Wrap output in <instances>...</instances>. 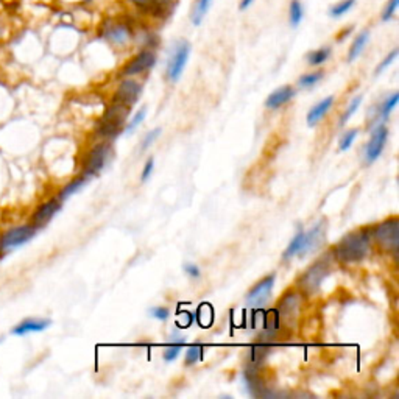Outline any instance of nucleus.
I'll list each match as a JSON object with an SVG mask.
<instances>
[{"label": "nucleus", "mask_w": 399, "mask_h": 399, "mask_svg": "<svg viewBox=\"0 0 399 399\" xmlns=\"http://www.w3.org/2000/svg\"><path fill=\"white\" fill-rule=\"evenodd\" d=\"M371 250V236L367 231H359L345 236L336 246V257L343 263L360 262Z\"/></svg>", "instance_id": "f257e3e1"}, {"label": "nucleus", "mask_w": 399, "mask_h": 399, "mask_svg": "<svg viewBox=\"0 0 399 399\" xmlns=\"http://www.w3.org/2000/svg\"><path fill=\"white\" fill-rule=\"evenodd\" d=\"M38 228H34L32 223L30 225H21L10 228L8 231H5L0 237V255H7L10 251L21 248L25 244L36 236Z\"/></svg>", "instance_id": "f03ea898"}, {"label": "nucleus", "mask_w": 399, "mask_h": 399, "mask_svg": "<svg viewBox=\"0 0 399 399\" xmlns=\"http://www.w3.org/2000/svg\"><path fill=\"white\" fill-rule=\"evenodd\" d=\"M128 109L130 108L123 107V105L113 103V107L107 111L102 123H100V133L108 138L117 136L122 130L123 123H125V119L128 117Z\"/></svg>", "instance_id": "7ed1b4c3"}, {"label": "nucleus", "mask_w": 399, "mask_h": 399, "mask_svg": "<svg viewBox=\"0 0 399 399\" xmlns=\"http://www.w3.org/2000/svg\"><path fill=\"white\" fill-rule=\"evenodd\" d=\"M373 237L385 250L396 251L399 245V222L396 217L379 223L373 230Z\"/></svg>", "instance_id": "20e7f679"}, {"label": "nucleus", "mask_w": 399, "mask_h": 399, "mask_svg": "<svg viewBox=\"0 0 399 399\" xmlns=\"http://www.w3.org/2000/svg\"><path fill=\"white\" fill-rule=\"evenodd\" d=\"M330 273V266L326 261L315 262L312 267H309L306 272L303 273L301 279H299V287L309 295H314L320 290L323 279L326 278V274Z\"/></svg>", "instance_id": "39448f33"}, {"label": "nucleus", "mask_w": 399, "mask_h": 399, "mask_svg": "<svg viewBox=\"0 0 399 399\" xmlns=\"http://www.w3.org/2000/svg\"><path fill=\"white\" fill-rule=\"evenodd\" d=\"M191 55V44L187 41H180L175 45L173 54L170 55V60L167 64V77L170 81H178L183 75L186 64L189 61Z\"/></svg>", "instance_id": "423d86ee"}, {"label": "nucleus", "mask_w": 399, "mask_h": 399, "mask_svg": "<svg viewBox=\"0 0 399 399\" xmlns=\"http://www.w3.org/2000/svg\"><path fill=\"white\" fill-rule=\"evenodd\" d=\"M109 158V145L107 144H98L94 147L89 151V155L86 158L85 169H83V177L92 178L96 177L98 172H102L103 167L107 166V161Z\"/></svg>", "instance_id": "0eeeda50"}, {"label": "nucleus", "mask_w": 399, "mask_h": 399, "mask_svg": "<svg viewBox=\"0 0 399 399\" xmlns=\"http://www.w3.org/2000/svg\"><path fill=\"white\" fill-rule=\"evenodd\" d=\"M156 64V54L151 49H145L139 52L136 56H133L127 66L122 69V77H134L150 70Z\"/></svg>", "instance_id": "6e6552de"}, {"label": "nucleus", "mask_w": 399, "mask_h": 399, "mask_svg": "<svg viewBox=\"0 0 399 399\" xmlns=\"http://www.w3.org/2000/svg\"><path fill=\"white\" fill-rule=\"evenodd\" d=\"M140 94H142V86H140L136 80L127 78L117 87V92L114 96V103L123 105V107H133L138 102Z\"/></svg>", "instance_id": "1a4fd4ad"}, {"label": "nucleus", "mask_w": 399, "mask_h": 399, "mask_svg": "<svg viewBox=\"0 0 399 399\" xmlns=\"http://www.w3.org/2000/svg\"><path fill=\"white\" fill-rule=\"evenodd\" d=\"M103 36L107 38L111 44L114 45H125L133 38V30L127 22H108L103 28Z\"/></svg>", "instance_id": "9d476101"}, {"label": "nucleus", "mask_w": 399, "mask_h": 399, "mask_svg": "<svg viewBox=\"0 0 399 399\" xmlns=\"http://www.w3.org/2000/svg\"><path fill=\"white\" fill-rule=\"evenodd\" d=\"M387 139H389V130H387L385 125H382V123H380V125H378L376 128H374V131L371 134V139H369V142L367 144L365 160H367L368 164L374 162L380 155H382Z\"/></svg>", "instance_id": "9b49d317"}, {"label": "nucleus", "mask_w": 399, "mask_h": 399, "mask_svg": "<svg viewBox=\"0 0 399 399\" xmlns=\"http://www.w3.org/2000/svg\"><path fill=\"white\" fill-rule=\"evenodd\" d=\"M61 204L63 202L58 197L49 200V202H45L44 204H41V206L34 211V214L32 217V225L34 228H38V230L39 228L45 226L47 223H49L58 213H60Z\"/></svg>", "instance_id": "f8f14e48"}, {"label": "nucleus", "mask_w": 399, "mask_h": 399, "mask_svg": "<svg viewBox=\"0 0 399 399\" xmlns=\"http://www.w3.org/2000/svg\"><path fill=\"white\" fill-rule=\"evenodd\" d=\"M274 281H277V277H274V274H270V277L263 278L261 283H257L253 289L248 292V295H246V301H248V304H251V306H259V304L266 301L273 290Z\"/></svg>", "instance_id": "ddd939ff"}, {"label": "nucleus", "mask_w": 399, "mask_h": 399, "mask_svg": "<svg viewBox=\"0 0 399 399\" xmlns=\"http://www.w3.org/2000/svg\"><path fill=\"white\" fill-rule=\"evenodd\" d=\"M50 325H52V321L45 319H27L21 323H17L13 330H11V334L16 337H23V336H28V334L43 332Z\"/></svg>", "instance_id": "4468645a"}, {"label": "nucleus", "mask_w": 399, "mask_h": 399, "mask_svg": "<svg viewBox=\"0 0 399 399\" xmlns=\"http://www.w3.org/2000/svg\"><path fill=\"white\" fill-rule=\"evenodd\" d=\"M325 228L323 226V222L321 223H316V225L310 230L309 233H304V244H303V248L299 251V256H304L309 251H314L315 248H319L321 245L323 240H325Z\"/></svg>", "instance_id": "2eb2a0df"}, {"label": "nucleus", "mask_w": 399, "mask_h": 399, "mask_svg": "<svg viewBox=\"0 0 399 399\" xmlns=\"http://www.w3.org/2000/svg\"><path fill=\"white\" fill-rule=\"evenodd\" d=\"M293 97H295V89H293L292 86H283L270 94L268 98L266 100V105L270 109H278L283 107V105L289 103Z\"/></svg>", "instance_id": "dca6fc26"}, {"label": "nucleus", "mask_w": 399, "mask_h": 399, "mask_svg": "<svg viewBox=\"0 0 399 399\" xmlns=\"http://www.w3.org/2000/svg\"><path fill=\"white\" fill-rule=\"evenodd\" d=\"M175 10V0H150L147 14L156 17V19H167Z\"/></svg>", "instance_id": "f3484780"}, {"label": "nucleus", "mask_w": 399, "mask_h": 399, "mask_svg": "<svg viewBox=\"0 0 399 399\" xmlns=\"http://www.w3.org/2000/svg\"><path fill=\"white\" fill-rule=\"evenodd\" d=\"M332 103H334V97L332 96L323 98L320 103H316L315 107L309 111V114H308V125L309 127L316 125V123H319L323 119V117H325L327 114V111L331 109Z\"/></svg>", "instance_id": "a211bd4d"}, {"label": "nucleus", "mask_w": 399, "mask_h": 399, "mask_svg": "<svg viewBox=\"0 0 399 399\" xmlns=\"http://www.w3.org/2000/svg\"><path fill=\"white\" fill-rule=\"evenodd\" d=\"M299 309V296L295 293H290L285 298H283V301L279 304V315L285 320H293L298 314Z\"/></svg>", "instance_id": "6ab92c4d"}, {"label": "nucleus", "mask_w": 399, "mask_h": 399, "mask_svg": "<svg viewBox=\"0 0 399 399\" xmlns=\"http://www.w3.org/2000/svg\"><path fill=\"white\" fill-rule=\"evenodd\" d=\"M214 0H195V3H193L192 11H191V22L192 25H202L204 17L209 13L211 7H213Z\"/></svg>", "instance_id": "aec40b11"}, {"label": "nucleus", "mask_w": 399, "mask_h": 399, "mask_svg": "<svg viewBox=\"0 0 399 399\" xmlns=\"http://www.w3.org/2000/svg\"><path fill=\"white\" fill-rule=\"evenodd\" d=\"M368 41H369V32L368 30H363L362 33L357 34V36L353 41V44H351V47H349L348 63L356 61L357 58L362 55V52L365 50Z\"/></svg>", "instance_id": "412c9836"}, {"label": "nucleus", "mask_w": 399, "mask_h": 399, "mask_svg": "<svg viewBox=\"0 0 399 399\" xmlns=\"http://www.w3.org/2000/svg\"><path fill=\"white\" fill-rule=\"evenodd\" d=\"M304 17V7L301 0H292L289 5V22L293 28L299 27Z\"/></svg>", "instance_id": "4be33fe9"}, {"label": "nucleus", "mask_w": 399, "mask_h": 399, "mask_svg": "<svg viewBox=\"0 0 399 399\" xmlns=\"http://www.w3.org/2000/svg\"><path fill=\"white\" fill-rule=\"evenodd\" d=\"M87 181H89V178H86L81 175V177H78L77 180H74V181H70L69 184H66L63 187V191L60 192V195H58V198L61 200V202H64V200H67L69 197H72L75 192H78L81 187H83Z\"/></svg>", "instance_id": "5701e85b"}, {"label": "nucleus", "mask_w": 399, "mask_h": 399, "mask_svg": "<svg viewBox=\"0 0 399 399\" xmlns=\"http://www.w3.org/2000/svg\"><path fill=\"white\" fill-rule=\"evenodd\" d=\"M303 244H304V231L299 228L298 233L295 234V237L292 239V242L290 245L287 246V250L284 251V255H283V259H290V257L293 256H296L299 251H301L303 248Z\"/></svg>", "instance_id": "b1692460"}, {"label": "nucleus", "mask_w": 399, "mask_h": 399, "mask_svg": "<svg viewBox=\"0 0 399 399\" xmlns=\"http://www.w3.org/2000/svg\"><path fill=\"white\" fill-rule=\"evenodd\" d=\"M330 56H331L330 47H320V49L310 52L308 55V63L310 66H321V64H325L330 60Z\"/></svg>", "instance_id": "393cba45"}, {"label": "nucleus", "mask_w": 399, "mask_h": 399, "mask_svg": "<svg viewBox=\"0 0 399 399\" xmlns=\"http://www.w3.org/2000/svg\"><path fill=\"white\" fill-rule=\"evenodd\" d=\"M354 5H356V0H340L338 3L332 5L331 7L330 16L332 17V19H338V17L349 13V11L354 8Z\"/></svg>", "instance_id": "a878e982"}, {"label": "nucleus", "mask_w": 399, "mask_h": 399, "mask_svg": "<svg viewBox=\"0 0 399 399\" xmlns=\"http://www.w3.org/2000/svg\"><path fill=\"white\" fill-rule=\"evenodd\" d=\"M323 74L321 70H319V72H310V74H304L301 78L298 80V85L301 86V87H304V89H308V87H312V86H315L316 83H319V81L323 78Z\"/></svg>", "instance_id": "bb28decb"}, {"label": "nucleus", "mask_w": 399, "mask_h": 399, "mask_svg": "<svg viewBox=\"0 0 399 399\" xmlns=\"http://www.w3.org/2000/svg\"><path fill=\"white\" fill-rule=\"evenodd\" d=\"M398 100H399V94L395 92L391 97H389L385 100V102L380 105V109H379V116L382 117V119H387L391 114V111L395 109V107L398 105Z\"/></svg>", "instance_id": "cd10ccee"}, {"label": "nucleus", "mask_w": 399, "mask_h": 399, "mask_svg": "<svg viewBox=\"0 0 399 399\" xmlns=\"http://www.w3.org/2000/svg\"><path fill=\"white\" fill-rule=\"evenodd\" d=\"M362 100H363V97L362 96H357L354 100H351V103H349V107H348V109L345 111V114L342 116V120H340V127H343V125H346V122H348L351 117L354 116V113L357 109H359V107H360V103H362Z\"/></svg>", "instance_id": "c85d7f7f"}, {"label": "nucleus", "mask_w": 399, "mask_h": 399, "mask_svg": "<svg viewBox=\"0 0 399 399\" xmlns=\"http://www.w3.org/2000/svg\"><path fill=\"white\" fill-rule=\"evenodd\" d=\"M202 354H203L202 345H192L186 353V365H193V363H197L202 359Z\"/></svg>", "instance_id": "c756f323"}, {"label": "nucleus", "mask_w": 399, "mask_h": 399, "mask_svg": "<svg viewBox=\"0 0 399 399\" xmlns=\"http://www.w3.org/2000/svg\"><path fill=\"white\" fill-rule=\"evenodd\" d=\"M357 134H359V130H357V128H351L349 131H346L343 134V138L340 139V150L342 151L349 150L351 145H353L354 142V139L357 138Z\"/></svg>", "instance_id": "7c9ffc66"}, {"label": "nucleus", "mask_w": 399, "mask_h": 399, "mask_svg": "<svg viewBox=\"0 0 399 399\" xmlns=\"http://www.w3.org/2000/svg\"><path fill=\"white\" fill-rule=\"evenodd\" d=\"M183 345H184V340H180L178 343L170 345L169 348L164 351V359H166V362H173L175 359H177L181 353V348H183Z\"/></svg>", "instance_id": "2f4dec72"}, {"label": "nucleus", "mask_w": 399, "mask_h": 399, "mask_svg": "<svg viewBox=\"0 0 399 399\" xmlns=\"http://www.w3.org/2000/svg\"><path fill=\"white\" fill-rule=\"evenodd\" d=\"M145 116H147V108L144 107L142 109H139L138 113L134 114V117L130 120V123H128V125L125 127V133H131L134 130V128H138L140 125V123L144 122Z\"/></svg>", "instance_id": "473e14b6"}, {"label": "nucleus", "mask_w": 399, "mask_h": 399, "mask_svg": "<svg viewBox=\"0 0 399 399\" xmlns=\"http://www.w3.org/2000/svg\"><path fill=\"white\" fill-rule=\"evenodd\" d=\"M399 8V0H389L385 5V8L382 11V21L387 22V21H391L393 19V16L396 14V11Z\"/></svg>", "instance_id": "72a5a7b5"}, {"label": "nucleus", "mask_w": 399, "mask_h": 399, "mask_svg": "<svg viewBox=\"0 0 399 399\" xmlns=\"http://www.w3.org/2000/svg\"><path fill=\"white\" fill-rule=\"evenodd\" d=\"M161 134V128H155V130H151L142 140V145H140V151H145L149 147L155 142L156 138Z\"/></svg>", "instance_id": "f704fd0d"}, {"label": "nucleus", "mask_w": 399, "mask_h": 399, "mask_svg": "<svg viewBox=\"0 0 399 399\" xmlns=\"http://www.w3.org/2000/svg\"><path fill=\"white\" fill-rule=\"evenodd\" d=\"M396 56H398V49H393L389 55H387L384 60H382V63L379 64L378 66V69H376V74L379 75V74H382L384 70L390 66V64L396 60Z\"/></svg>", "instance_id": "c9c22d12"}, {"label": "nucleus", "mask_w": 399, "mask_h": 399, "mask_svg": "<svg viewBox=\"0 0 399 399\" xmlns=\"http://www.w3.org/2000/svg\"><path fill=\"white\" fill-rule=\"evenodd\" d=\"M150 314L153 315L156 320L164 321V320H167V319H169L170 310H169L167 308H155V309H151V310H150Z\"/></svg>", "instance_id": "e433bc0d"}, {"label": "nucleus", "mask_w": 399, "mask_h": 399, "mask_svg": "<svg viewBox=\"0 0 399 399\" xmlns=\"http://www.w3.org/2000/svg\"><path fill=\"white\" fill-rule=\"evenodd\" d=\"M153 169H155V160H153V158H150V160L145 162L144 170H142V177H140V180H142V181L149 180L150 175L153 173Z\"/></svg>", "instance_id": "4c0bfd02"}, {"label": "nucleus", "mask_w": 399, "mask_h": 399, "mask_svg": "<svg viewBox=\"0 0 399 399\" xmlns=\"http://www.w3.org/2000/svg\"><path fill=\"white\" fill-rule=\"evenodd\" d=\"M130 3L133 5L134 8L142 11V13L147 14V11H149V3L150 0H130Z\"/></svg>", "instance_id": "58836bf2"}, {"label": "nucleus", "mask_w": 399, "mask_h": 399, "mask_svg": "<svg viewBox=\"0 0 399 399\" xmlns=\"http://www.w3.org/2000/svg\"><path fill=\"white\" fill-rule=\"evenodd\" d=\"M184 272L189 274L191 278H200V268L195 266V263H186Z\"/></svg>", "instance_id": "ea45409f"}, {"label": "nucleus", "mask_w": 399, "mask_h": 399, "mask_svg": "<svg viewBox=\"0 0 399 399\" xmlns=\"http://www.w3.org/2000/svg\"><path fill=\"white\" fill-rule=\"evenodd\" d=\"M255 2H256V0H240V10L246 11Z\"/></svg>", "instance_id": "a19ab883"}, {"label": "nucleus", "mask_w": 399, "mask_h": 399, "mask_svg": "<svg viewBox=\"0 0 399 399\" xmlns=\"http://www.w3.org/2000/svg\"><path fill=\"white\" fill-rule=\"evenodd\" d=\"M85 2H91V0H85Z\"/></svg>", "instance_id": "79ce46f5"}, {"label": "nucleus", "mask_w": 399, "mask_h": 399, "mask_svg": "<svg viewBox=\"0 0 399 399\" xmlns=\"http://www.w3.org/2000/svg\"><path fill=\"white\" fill-rule=\"evenodd\" d=\"M0 257H2V255H0Z\"/></svg>", "instance_id": "37998d69"}]
</instances>
